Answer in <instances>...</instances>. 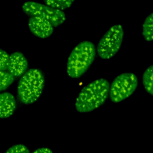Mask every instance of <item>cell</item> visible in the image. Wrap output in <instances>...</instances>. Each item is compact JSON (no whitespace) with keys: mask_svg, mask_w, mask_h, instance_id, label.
Segmentation results:
<instances>
[{"mask_svg":"<svg viewBox=\"0 0 153 153\" xmlns=\"http://www.w3.org/2000/svg\"><path fill=\"white\" fill-rule=\"evenodd\" d=\"M110 85L105 78L96 79L85 85L76 99L75 106L81 113L93 111L102 106L106 100Z\"/></svg>","mask_w":153,"mask_h":153,"instance_id":"1","label":"cell"},{"mask_svg":"<svg viewBox=\"0 0 153 153\" xmlns=\"http://www.w3.org/2000/svg\"><path fill=\"white\" fill-rule=\"evenodd\" d=\"M96 57V48L88 41L79 42L71 51L66 65L69 76L77 79L82 76L93 63Z\"/></svg>","mask_w":153,"mask_h":153,"instance_id":"2","label":"cell"},{"mask_svg":"<svg viewBox=\"0 0 153 153\" xmlns=\"http://www.w3.org/2000/svg\"><path fill=\"white\" fill-rule=\"evenodd\" d=\"M44 85L45 78L42 72L36 68L29 69L19 81L18 99L25 105L34 103L42 94Z\"/></svg>","mask_w":153,"mask_h":153,"instance_id":"3","label":"cell"},{"mask_svg":"<svg viewBox=\"0 0 153 153\" xmlns=\"http://www.w3.org/2000/svg\"><path fill=\"white\" fill-rule=\"evenodd\" d=\"M124 37L122 25L112 26L99 40L96 51L100 58L108 60L114 57L120 50Z\"/></svg>","mask_w":153,"mask_h":153,"instance_id":"4","label":"cell"},{"mask_svg":"<svg viewBox=\"0 0 153 153\" xmlns=\"http://www.w3.org/2000/svg\"><path fill=\"white\" fill-rule=\"evenodd\" d=\"M137 78L131 72H125L117 76L109 87V95L114 103L120 102L130 97L136 90Z\"/></svg>","mask_w":153,"mask_h":153,"instance_id":"5","label":"cell"},{"mask_svg":"<svg viewBox=\"0 0 153 153\" xmlns=\"http://www.w3.org/2000/svg\"><path fill=\"white\" fill-rule=\"evenodd\" d=\"M22 10L30 17H36L47 20L53 27L60 26L66 20V16L63 11L34 1L25 2L22 5Z\"/></svg>","mask_w":153,"mask_h":153,"instance_id":"6","label":"cell"},{"mask_svg":"<svg viewBox=\"0 0 153 153\" xmlns=\"http://www.w3.org/2000/svg\"><path fill=\"white\" fill-rule=\"evenodd\" d=\"M27 68L28 61L22 53L16 51L10 54L7 71L14 78H19L24 75Z\"/></svg>","mask_w":153,"mask_h":153,"instance_id":"7","label":"cell"},{"mask_svg":"<svg viewBox=\"0 0 153 153\" xmlns=\"http://www.w3.org/2000/svg\"><path fill=\"white\" fill-rule=\"evenodd\" d=\"M28 26L31 33L39 38H46L53 32V26L47 20L36 17H31L28 20Z\"/></svg>","mask_w":153,"mask_h":153,"instance_id":"8","label":"cell"},{"mask_svg":"<svg viewBox=\"0 0 153 153\" xmlns=\"http://www.w3.org/2000/svg\"><path fill=\"white\" fill-rule=\"evenodd\" d=\"M17 108L14 96L9 92L0 93V118H6L11 116Z\"/></svg>","mask_w":153,"mask_h":153,"instance_id":"9","label":"cell"},{"mask_svg":"<svg viewBox=\"0 0 153 153\" xmlns=\"http://www.w3.org/2000/svg\"><path fill=\"white\" fill-rule=\"evenodd\" d=\"M142 84L146 91L153 96V65L145 71L142 76Z\"/></svg>","mask_w":153,"mask_h":153,"instance_id":"10","label":"cell"},{"mask_svg":"<svg viewBox=\"0 0 153 153\" xmlns=\"http://www.w3.org/2000/svg\"><path fill=\"white\" fill-rule=\"evenodd\" d=\"M142 35L146 41H153V13L144 20L142 25Z\"/></svg>","mask_w":153,"mask_h":153,"instance_id":"11","label":"cell"},{"mask_svg":"<svg viewBox=\"0 0 153 153\" xmlns=\"http://www.w3.org/2000/svg\"><path fill=\"white\" fill-rule=\"evenodd\" d=\"M45 5L56 10H63L69 8L75 0H43Z\"/></svg>","mask_w":153,"mask_h":153,"instance_id":"12","label":"cell"},{"mask_svg":"<svg viewBox=\"0 0 153 153\" xmlns=\"http://www.w3.org/2000/svg\"><path fill=\"white\" fill-rule=\"evenodd\" d=\"M14 77L7 71H0V91L7 89L14 82Z\"/></svg>","mask_w":153,"mask_h":153,"instance_id":"13","label":"cell"},{"mask_svg":"<svg viewBox=\"0 0 153 153\" xmlns=\"http://www.w3.org/2000/svg\"><path fill=\"white\" fill-rule=\"evenodd\" d=\"M10 54L0 48V71H7Z\"/></svg>","mask_w":153,"mask_h":153,"instance_id":"14","label":"cell"},{"mask_svg":"<svg viewBox=\"0 0 153 153\" xmlns=\"http://www.w3.org/2000/svg\"><path fill=\"white\" fill-rule=\"evenodd\" d=\"M5 153H30V151L25 145L17 144L11 146Z\"/></svg>","mask_w":153,"mask_h":153,"instance_id":"15","label":"cell"},{"mask_svg":"<svg viewBox=\"0 0 153 153\" xmlns=\"http://www.w3.org/2000/svg\"><path fill=\"white\" fill-rule=\"evenodd\" d=\"M32 153H53V151L48 148H40L34 151Z\"/></svg>","mask_w":153,"mask_h":153,"instance_id":"16","label":"cell"}]
</instances>
